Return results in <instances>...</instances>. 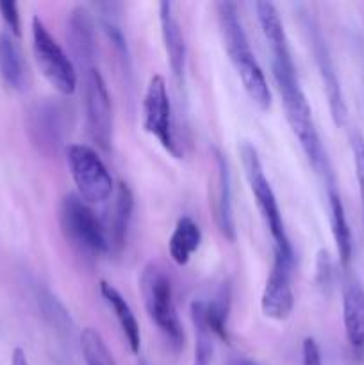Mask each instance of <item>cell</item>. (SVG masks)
Here are the masks:
<instances>
[{
	"instance_id": "obj_1",
	"label": "cell",
	"mask_w": 364,
	"mask_h": 365,
	"mask_svg": "<svg viewBox=\"0 0 364 365\" xmlns=\"http://www.w3.org/2000/svg\"><path fill=\"white\" fill-rule=\"evenodd\" d=\"M271 70H273L275 84H277L278 93H280L285 120H288L293 134L300 141V146H302L303 153L309 159L310 166L318 173H328L330 166H328L327 153H325L323 145H321L320 135H318L305 93L300 86L295 63H271Z\"/></svg>"
},
{
	"instance_id": "obj_2",
	"label": "cell",
	"mask_w": 364,
	"mask_h": 365,
	"mask_svg": "<svg viewBox=\"0 0 364 365\" xmlns=\"http://www.w3.org/2000/svg\"><path fill=\"white\" fill-rule=\"evenodd\" d=\"M218 24H220L221 38H223L225 50L228 53L232 66L238 71L241 84L246 95L259 109L266 110L271 106V91L268 86L266 77L250 48L248 38L243 29L241 18H239L238 4L234 2H218L216 4Z\"/></svg>"
},
{
	"instance_id": "obj_3",
	"label": "cell",
	"mask_w": 364,
	"mask_h": 365,
	"mask_svg": "<svg viewBox=\"0 0 364 365\" xmlns=\"http://www.w3.org/2000/svg\"><path fill=\"white\" fill-rule=\"evenodd\" d=\"M139 291L148 317L173 346L184 344V328L178 319L170 274L159 262H148L141 271Z\"/></svg>"
},
{
	"instance_id": "obj_4",
	"label": "cell",
	"mask_w": 364,
	"mask_h": 365,
	"mask_svg": "<svg viewBox=\"0 0 364 365\" xmlns=\"http://www.w3.org/2000/svg\"><path fill=\"white\" fill-rule=\"evenodd\" d=\"M239 155H241L243 170H245L246 182H248L250 191H252L253 200H256L257 209H259L264 225L268 227L271 239L275 242V252L282 253V255L295 257L291 242H289L288 234H285L284 220H282L277 198H275L273 189H271L270 182L264 175L263 163H261L256 146L250 145V143H243L241 148H239Z\"/></svg>"
},
{
	"instance_id": "obj_5",
	"label": "cell",
	"mask_w": 364,
	"mask_h": 365,
	"mask_svg": "<svg viewBox=\"0 0 364 365\" xmlns=\"http://www.w3.org/2000/svg\"><path fill=\"white\" fill-rule=\"evenodd\" d=\"M68 170L86 203H106L114 195V182L98 153L88 145H68L64 150Z\"/></svg>"
},
{
	"instance_id": "obj_6",
	"label": "cell",
	"mask_w": 364,
	"mask_h": 365,
	"mask_svg": "<svg viewBox=\"0 0 364 365\" xmlns=\"http://www.w3.org/2000/svg\"><path fill=\"white\" fill-rule=\"evenodd\" d=\"M59 223L64 237L81 252L93 255L109 253V242L102 221L77 195H66L61 200Z\"/></svg>"
},
{
	"instance_id": "obj_7",
	"label": "cell",
	"mask_w": 364,
	"mask_h": 365,
	"mask_svg": "<svg viewBox=\"0 0 364 365\" xmlns=\"http://www.w3.org/2000/svg\"><path fill=\"white\" fill-rule=\"evenodd\" d=\"M32 50L39 71L49 81V84L61 95H74L79 84L74 61L61 48L39 16L32 18Z\"/></svg>"
},
{
	"instance_id": "obj_8",
	"label": "cell",
	"mask_w": 364,
	"mask_h": 365,
	"mask_svg": "<svg viewBox=\"0 0 364 365\" xmlns=\"http://www.w3.org/2000/svg\"><path fill=\"white\" fill-rule=\"evenodd\" d=\"M143 128L153 135L168 153H171L175 159H181L182 150L175 138L171 100L168 95L166 81L161 75H153L146 86L143 98Z\"/></svg>"
},
{
	"instance_id": "obj_9",
	"label": "cell",
	"mask_w": 364,
	"mask_h": 365,
	"mask_svg": "<svg viewBox=\"0 0 364 365\" xmlns=\"http://www.w3.org/2000/svg\"><path fill=\"white\" fill-rule=\"evenodd\" d=\"M84 113L89 139L102 152H111L113 143V106L98 68L84 71Z\"/></svg>"
},
{
	"instance_id": "obj_10",
	"label": "cell",
	"mask_w": 364,
	"mask_h": 365,
	"mask_svg": "<svg viewBox=\"0 0 364 365\" xmlns=\"http://www.w3.org/2000/svg\"><path fill=\"white\" fill-rule=\"evenodd\" d=\"M293 264H295V257L275 252L273 267L261 296V310L268 319L285 321L291 316L293 307H295V294L291 287Z\"/></svg>"
},
{
	"instance_id": "obj_11",
	"label": "cell",
	"mask_w": 364,
	"mask_h": 365,
	"mask_svg": "<svg viewBox=\"0 0 364 365\" xmlns=\"http://www.w3.org/2000/svg\"><path fill=\"white\" fill-rule=\"evenodd\" d=\"M68 132V110L54 100H43L29 113V134L45 153H56Z\"/></svg>"
},
{
	"instance_id": "obj_12",
	"label": "cell",
	"mask_w": 364,
	"mask_h": 365,
	"mask_svg": "<svg viewBox=\"0 0 364 365\" xmlns=\"http://www.w3.org/2000/svg\"><path fill=\"white\" fill-rule=\"evenodd\" d=\"M305 31L307 34H309L310 50H313L314 61H316V66L318 70H320L321 81H323V88H325V93H327L332 120H334V123L338 125V127H341V125H345L348 110H346L341 84H339V78H338V73H335L334 63H332L330 52H328L327 41H325L323 34H321L316 21H314L310 16H305Z\"/></svg>"
},
{
	"instance_id": "obj_13",
	"label": "cell",
	"mask_w": 364,
	"mask_h": 365,
	"mask_svg": "<svg viewBox=\"0 0 364 365\" xmlns=\"http://www.w3.org/2000/svg\"><path fill=\"white\" fill-rule=\"evenodd\" d=\"M66 39L81 70L88 71L96 68V36L95 18L84 6L71 9L66 25Z\"/></svg>"
},
{
	"instance_id": "obj_14",
	"label": "cell",
	"mask_w": 364,
	"mask_h": 365,
	"mask_svg": "<svg viewBox=\"0 0 364 365\" xmlns=\"http://www.w3.org/2000/svg\"><path fill=\"white\" fill-rule=\"evenodd\" d=\"M214 164H216V173H214V192H213V214L214 223L218 230L227 241L236 239V223H234V209H232V187H231V170L228 163L221 152H214Z\"/></svg>"
},
{
	"instance_id": "obj_15",
	"label": "cell",
	"mask_w": 364,
	"mask_h": 365,
	"mask_svg": "<svg viewBox=\"0 0 364 365\" xmlns=\"http://www.w3.org/2000/svg\"><path fill=\"white\" fill-rule=\"evenodd\" d=\"M343 324L353 359L364 360V287L352 280L343 291Z\"/></svg>"
},
{
	"instance_id": "obj_16",
	"label": "cell",
	"mask_w": 364,
	"mask_h": 365,
	"mask_svg": "<svg viewBox=\"0 0 364 365\" xmlns=\"http://www.w3.org/2000/svg\"><path fill=\"white\" fill-rule=\"evenodd\" d=\"M113 196V205H111L106 221H102V225L106 228L109 252L120 253L123 250L125 241H127L128 227H131L132 212H134V195L127 184L120 182Z\"/></svg>"
},
{
	"instance_id": "obj_17",
	"label": "cell",
	"mask_w": 364,
	"mask_h": 365,
	"mask_svg": "<svg viewBox=\"0 0 364 365\" xmlns=\"http://www.w3.org/2000/svg\"><path fill=\"white\" fill-rule=\"evenodd\" d=\"M173 9L175 6L171 2H161L159 24L171 75H173L175 82H177L178 86H182L186 71V41L184 34H182L181 24H178L177 16H175Z\"/></svg>"
},
{
	"instance_id": "obj_18",
	"label": "cell",
	"mask_w": 364,
	"mask_h": 365,
	"mask_svg": "<svg viewBox=\"0 0 364 365\" xmlns=\"http://www.w3.org/2000/svg\"><path fill=\"white\" fill-rule=\"evenodd\" d=\"M325 177V184H327V198H328V210H330V227L332 234H334L335 246H338L339 260L343 266H348L352 260L353 253V239L352 230H350L348 220H346L345 207H343V200L339 196L338 187H335L334 175L327 173Z\"/></svg>"
},
{
	"instance_id": "obj_19",
	"label": "cell",
	"mask_w": 364,
	"mask_h": 365,
	"mask_svg": "<svg viewBox=\"0 0 364 365\" xmlns=\"http://www.w3.org/2000/svg\"><path fill=\"white\" fill-rule=\"evenodd\" d=\"M100 294H102L107 307L113 310L114 317H116L118 324H120L121 334H123L131 351L134 353V355H138L139 348H141V331H139L138 319H136L131 305H128L127 299L120 294V291L114 289L113 285L107 284V282H102V284H100Z\"/></svg>"
},
{
	"instance_id": "obj_20",
	"label": "cell",
	"mask_w": 364,
	"mask_h": 365,
	"mask_svg": "<svg viewBox=\"0 0 364 365\" xmlns=\"http://www.w3.org/2000/svg\"><path fill=\"white\" fill-rule=\"evenodd\" d=\"M0 75L16 91L27 88V63L18 39L7 31L0 34Z\"/></svg>"
},
{
	"instance_id": "obj_21",
	"label": "cell",
	"mask_w": 364,
	"mask_h": 365,
	"mask_svg": "<svg viewBox=\"0 0 364 365\" xmlns=\"http://www.w3.org/2000/svg\"><path fill=\"white\" fill-rule=\"evenodd\" d=\"M202 242V230L189 216H182L171 232L168 250L170 257L177 266H186L191 260L193 253L200 248Z\"/></svg>"
},
{
	"instance_id": "obj_22",
	"label": "cell",
	"mask_w": 364,
	"mask_h": 365,
	"mask_svg": "<svg viewBox=\"0 0 364 365\" xmlns=\"http://www.w3.org/2000/svg\"><path fill=\"white\" fill-rule=\"evenodd\" d=\"M228 312H231V287L228 284H223L211 302H203V319L211 334L225 342H228Z\"/></svg>"
},
{
	"instance_id": "obj_23",
	"label": "cell",
	"mask_w": 364,
	"mask_h": 365,
	"mask_svg": "<svg viewBox=\"0 0 364 365\" xmlns=\"http://www.w3.org/2000/svg\"><path fill=\"white\" fill-rule=\"evenodd\" d=\"M191 319L193 327H195V362H193V365H209L214 353V335L211 334V330L206 324V319H203L202 299H195L191 303Z\"/></svg>"
},
{
	"instance_id": "obj_24",
	"label": "cell",
	"mask_w": 364,
	"mask_h": 365,
	"mask_svg": "<svg viewBox=\"0 0 364 365\" xmlns=\"http://www.w3.org/2000/svg\"><path fill=\"white\" fill-rule=\"evenodd\" d=\"M39 307H41V312L45 316L46 323L52 328H56V331L59 335H64V337H70L71 331H74V321H71L70 314L64 309L63 303L49 291H43L41 294L38 296Z\"/></svg>"
},
{
	"instance_id": "obj_25",
	"label": "cell",
	"mask_w": 364,
	"mask_h": 365,
	"mask_svg": "<svg viewBox=\"0 0 364 365\" xmlns=\"http://www.w3.org/2000/svg\"><path fill=\"white\" fill-rule=\"evenodd\" d=\"M82 359L86 365H116L102 335L93 328H84L81 334Z\"/></svg>"
},
{
	"instance_id": "obj_26",
	"label": "cell",
	"mask_w": 364,
	"mask_h": 365,
	"mask_svg": "<svg viewBox=\"0 0 364 365\" xmlns=\"http://www.w3.org/2000/svg\"><path fill=\"white\" fill-rule=\"evenodd\" d=\"M332 278H334V267L332 260L325 250L318 253L316 259V284L323 292H328L332 289Z\"/></svg>"
},
{
	"instance_id": "obj_27",
	"label": "cell",
	"mask_w": 364,
	"mask_h": 365,
	"mask_svg": "<svg viewBox=\"0 0 364 365\" xmlns=\"http://www.w3.org/2000/svg\"><path fill=\"white\" fill-rule=\"evenodd\" d=\"M352 152H353V163H355L357 182H359L360 202H363V209H364V138L363 135L359 134L352 135Z\"/></svg>"
},
{
	"instance_id": "obj_28",
	"label": "cell",
	"mask_w": 364,
	"mask_h": 365,
	"mask_svg": "<svg viewBox=\"0 0 364 365\" xmlns=\"http://www.w3.org/2000/svg\"><path fill=\"white\" fill-rule=\"evenodd\" d=\"M0 14H2L4 21L7 25V32L20 38V13H18V4L16 2H0Z\"/></svg>"
},
{
	"instance_id": "obj_29",
	"label": "cell",
	"mask_w": 364,
	"mask_h": 365,
	"mask_svg": "<svg viewBox=\"0 0 364 365\" xmlns=\"http://www.w3.org/2000/svg\"><path fill=\"white\" fill-rule=\"evenodd\" d=\"M302 365H321L320 346L313 337L303 339L302 344Z\"/></svg>"
},
{
	"instance_id": "obj_30",
	"label": "cell",
	"mask_w": 364,
	"mask_h": 365,
	"mask_svg": "<svg viewBox=\"0 0 364 365\" xmlns=\"http://www.w3.org/2000/svg\"><path fill=\"white\" fill-rule=\"evenodd\" d=\"M11 365H29L27 355L21 348H16L13 351V356H11Z\"/></svg>"
},
{
	"instance_id": "obj_31",
	"label": "cell",
	"mask_w": 364,
	"mask_h": 365,
	"mask_svg": "<svg viewBox=\"0 0 364 365\" xmlns=\"http://www.w3.org/2000/svg\"><path fill=\"white\" fill-rule=\"evenodd\" d=\"M234 365H259V364L252 362V360H246V359H239V360H236V362H234Z\"/></svg>"
},
{
	"instance_id": "obj_32",
	"label": "cell",
	"mask_w": 364,
	"mask_h": 365,
	"mask_svg": "<svg viewBox=\"0 0 364 365\" xmlns=\"http://www.w3.org/2000/svg\"><path fill=\"white\" fill-rule=\"evenodd\" d=\"M139 365H148V364H146V362H141Z\"/></svg>"
}]
</instances>
